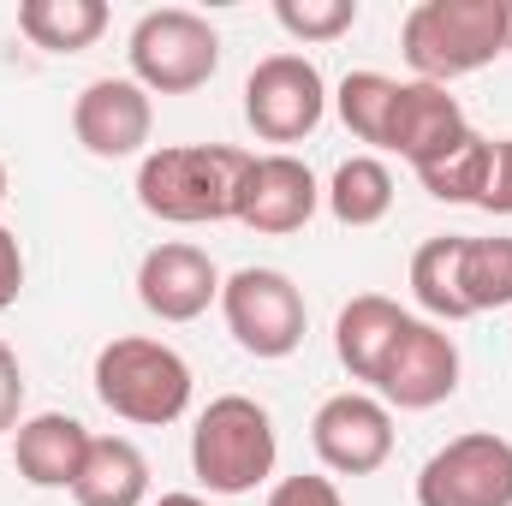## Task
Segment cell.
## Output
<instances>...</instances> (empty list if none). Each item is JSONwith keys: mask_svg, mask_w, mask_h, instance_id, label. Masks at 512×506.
<instances>
[{"mask_svg": "<svg viewBox=\"0 0 512 506\" xmlns=\"http://www.w3.org/2000/svg\"><path fill=\"white\" fill-rule=\"evenodd\" d=\"M18 292H24V245H18V233L0 221V316L18 304Z\"/></svg>", "mask_w": 512, "mask_h": 506, "instance_id": "4316f807", "label": "cell"}, {"mask_svg": "<svg viewBox=\"0 0 512 506\" xmlns=\"http://www.w3.org/2000/svg\"><path fill=\"white\" fill-rule=\"evenodd\" d=\"M137 304L161 322H197L209 304H221V268L215 256L167 239L137 262Z\"/></svg>", "mask_w": 512, "mask_h": 506, "instance_id": "4fadbf2b", "label": "cell"}, {"mask_svg": "<svg viewBox=\"0 0 512 506\" xmlns=\"http://www.w3.org/2000/svg\"><path fill=\"white\" fill-rule=\"evenodd\" d=\"M387 411H435L441 399L459 393V346L441 322H417L405 316L399 340L387 346L382 376H376Z\"/></svg>", "mask_w": 512, "mask_h": 506, "instance_id": "9c48e42d", "label": "cell"}, {"mask_svg": "<svg viewBox=\"0 0 512 506\" xmlns=\"http://www.w3.org/2000/svg\"><path fill=\"white\" fill-rule=\"evenodd\" d=\"M96 399L137 429H161V423H179L191 411V364L167 346V340H149V334H120L96 352Z\"/></svg>", "mask_w": 512, "mask_h": 506, "instance_id": "3957f363", "label": "cell"}, {"mask_svg": "<svg viewBox=\"0 0 512 506\" xmlns=\"http://www.w3.org/2000/svg\"><path fill=\"white\" fill-rule=\"evenodd\" d=\"M6 191H12V185H6V161H0V203H6Z\"/></svg>", "mask_w": 512, "mask_h": 506, "instance_id": "f546056e", "label": "cell"}, {"mask_svg": "<svg viewBox=\"0 0 512 506\" xmlns=\"http://www.w3.org/2000/svg\"><path fill=\"white\" fill-rule=\"evenodd\" d=\"M274 24L298 42H334L358 24V0H274Z\"/></svg>", "mask_w": 512, "mask_h": 506, "instance_id": "cb8c5ba5", "label": "cell"}, {"mask_svg": "<svg viewBox=\"0 0 512 506\" xmlns=\"http://www.w3.org/2000/svg\"><path fill=\"white\" fill-rule=\"evenodd\" d=\"M274 459L280 435L268 405H256L251 393L209 399V411L191 429V471L209 495H256V483L274 477Z\"/></svg>", "mask_w": 512, "mask_h": 506, "instance_id": "277c9868", "label": "cell"}, {"mask_svg": "<svg viewBox=\"0 0 512 506\" xmlns=\"http://www.w3.org/2000/svg\"><path fill=\"white\" fill-rule=\"evenodd\" d=\"M316 209H322V185L298 155H286V149L251 155V173H245L239 209H233L239 227H251L262 239H286V233H304Z\"/></svg>", "mask_w": 512, "mask_h": 506, "instance_id": "8fae6325", "label": "cell"}, {"mask_svg": "<svg viewBox=\"0 0 512 506\" xmlns=\"http://www.w3.org/2000/svg\"><path fill=\"white\" fill-rule=\"evenodd\" d=\"M328 114V84L304 54H268L245 78V120L262 143H304Z\"/></svg>", "mask_w": 512, "mask_h": 506, "instance_id": "ba28073f", "label": "cell"}, {"mask_svg": "<svg viewBox=\"0 0 512 506\" xmlns=\"http://www.w3.org/2000/svg\"><path fill=\"white\" fill-rule=\"evenodd\" d=\"M322 203H328V215L340 227H376V221H387V209H393V173H387V161L382 155H346L334 167Z\"/></svg>", "mask_w": 512, "mask_h": 506, "instance_id": "ffe728a7", "label": "cell"}, {"mask_svg": "<svg viewBox=\"0 0 512 506\" xmlns=\"http://www.w3.org/2000/svg\"><path fill=\"white\" fill-rule=\"evenodd\" d=\"M459 251H465V239L459 233H447V239H429V245H417L411 251V298L423 304V316L429 322H465L471 310H465V292H459Z\"/></svg>", "mask_w": 512, "mask_h": 506, "instance_id": "44dd1931", "label": "cell"}, {"mask_svg": "<svg viewBox=\"0 0 512 506\" xmlns=\"http://www.w3.org/2000/svg\"><path fill=\"white\" fill-rule=\"evenodd\" d=\"M155 131V102L137 78H96L78 90L72 102V137L96 155V161H126L143 155Z\"/></svg>", "mask_w": 512, "mask_h": 506, "instance_id": "7c38bea8", "label": "cell"}, {"mask_svg": "<svg viewBox=\"0 0 512 506\" xmlns=\"http://www.w3.org/2000/svg\"><path fill=\"white\" fill-rule=\"evenodd\" d=\"M155 506H209V501H203V495H161Z\"/></svg>", "mask_w": 512, "mask_h": 506, "instance_id": "f1b7e54d", "label": "cell"}, {"mask_svg": "<svg viewBox=\"0 0 512 506\" xmlns=\"http://www.w3.org/2000/svg\"><path fill=\"white\" fill-rule=\"evenodd\" d=\"M399 328H405V310L382 298V292H358L346 310H340V322H334V352H340V364L352 370V381H370L382 376V358L387 346L399 340Z\"/></svg>", "mask_w": 512, "mask_h": 506, "instance_id": "2e32d148", "label": "cell"}, {"mask_svg": "<svg viewBox=\"0 0 512 506\" xmlns=\"http://www.w3.org/2000/svg\"><path fill=\"white\" fill-rule=\"evenodd\" d=\"M18 30L48 48V54H84L102 42L108 30V6L102 0H24L18 6Z\"/></svg>", "mask_w": 512, "mask_h": 506, "instance_id": "d6986e66", "label": "cell"}, {"mask_svg": "<svg viewBox=\"0 0 512 506\" xmlns=\"http://www.w3.org/2000/svg\"><path fill=\"white\" fill-rule=\"evenodd\" d=\"M489 215H512V137L495 143V173H489V197H483Z\"/></svg>", "mask_w": 512, "mask_h": 506, "instance_id": "83f0119b", "label": "cell"}, {"mask_svg": "<svg viewBox=\"0 0 512 506\" xmlns=\"http://www.w3.org/2000/svg\"><path fill=\"white\" fill-rule=\"evenodd\" d=\"M393 90H399V78H387V72H346V78H340L334 108H340V120H346V131H352L358 143H376V149H382Z\"/></svg>", "mask_w": 512, "mask_h": 506, "instance_id": "603a6c76", "label": "cell"}, {"mask_svg": "<svg viewBox=\"0 0 512 506\" xmlns=\"http://www.w3.org/2000/svg\"><path fill=\"white\" fill-rule=\"evenodd\" d=\"M507 54H512V0H507Z\"/></svg>", "mask_w": 512, "mask_h": 506, "instance_id": "4dcf8cb0", "label": "cell"}, {"mask_svg": "<svg viewBox=\"0 0 512 506\" xmlns=\"http://www.w3.org/2000/svg\"><path fill=\"white\" fill-rule=\"evenodd\" d=\"M459 131H465V108H459V96H453L447 84H423V78H411V84L393 90L382 149L405 155V161L417 167V161H429L435 149H447Z\"/></svg>", "mask_w": 512, "mask_h": 506, "instance_id": "9a60e30c", "label": "cell"}, {"mask_svg": "<svg viewBox=\"0 0 512 506\" xmlns=\"http://www.w3.org/2000/svg\"><path fill=\"white\" fill-rule=\"evenodd\" d=\"M489 173H495V143H489L483 131H471V126L459 131L447 149H435L429 161H417L423 191L441 197V203H477V209H483Z\"/></svg>", "mask_w": 512, "mask_h": 506, "instance_id": "ac0fdd59", "label": "cell"}, {"mask_svg": "<svg viewBox=\"0 0 512 506\" xmlns=\"http://www.w3.org/2000/svg\"><path fill=\"white\" fill-rule=\"evenodd\" d=\"M245 173H251V149H233V143H167V149L143 155L137 203L155 221H173V227L233 221Z\"/></svg>", "mask_w": 512, "mask_h": 506, "instance_id": "6da1fadb", "label": "cell"}, {"mask_svg": "<svg viewBox=\"0 0 512 506\" xmlns=\"http://www.w3.org/2000/svg\"><path fill=\"white\" fill-rule=\"evenodd\" d=\"M78 506H143L149 501V459L137 453V441L126 435H96L84 477L72 483Z\"/></svg>", "mask_w": 512, "mask_h": 506, "instance_id": "e0dca14e", "label": "cell"}, {"mask_svg": "<svg viewBox=\"0 0 512 506\" xmlns=\"http://www.w3.org/2000/svg\"><path fill=\"white\" fill-rule=\"evenodd\" d=\"M459 292L465 310H507L512 304V239H465L459 251Z\"/></svg>", "mask_w": 512, "mask_h": 506, "instance_id": "7402d4cb", "label": "cell"}, {"mask_svg": "<svg viewBox=\"0 0 512 506\" xmlns=\"http://www.w3.org/2000/svg\"><path fill=\"white\" fill-rule=\"evenodd\" d=\"M417 506H512V441L471 429L435 447L417 471Z\"/></svg>", "mask_w": 512, "mask_h": 506, "instance_id": "52a82bcc", "label": "cell"}, {"mask_svg": "<svg viewBox=\"0 0 512 506\" xmlns=\"http://www.w3.org/2000/svg\"><path fill=\"white\" fill-rule=\"evenodd\" d=\"M310 447L334 477H370L393 459V411L376 393H334L310 417Z\"/></svg>", "mask_w": 512, "mask_h": 506, "instance_id": "30bf717a", "label": "cell"}, {"mask_svg": "<svg viewBox=\"0 0 512 506\" xmlns=\"http://www.w3.org/2000/svg\"><path fill=\"white\" fill-rule=\"evenodd\" d=\"M399 54L423 84H453L507 54V0H417L399 24Z\"/></svg>", "mask_w": 512, "mask_h": 506, "instance_id": "7a4b0ae2", "label": "cell"}, {"mask_svg": "<svg viewBox=\"0 0 512 506\" xmlns=\"http://www.w3.org/2000/svg\"><path fill=\"white\" fill-rule=\"evenodd\" d=\"M90 429L66 411H36L18 423L12 435V465L30 489H72L84 477V459H90Z\"/></svg>", "mask_w": 512, "mask_h": 506, "instance_id": "5bb4252c", "label": "cell"}, {"mask_svg": "<svg viewBox=\"0 0 512 506\" xmlns=\"http://www.w3.org/2000/svg\"><path fill=\"white\" fill-rule=\"evenodd\" d=\"M268 506H346V495L334 489V477L298 471V477H280V483L268 489Z\"/></svg>", "mask_w": 512, "mask_h": 506, "instance_id": "d4e9b609", "label": "cell"}, {"mask_svg": "<svg viewBox=\"0 0 512 506\" xmlns=\"http://www.w3.org/2000/svg\"><path fill=\"white\" fill-rule=\"evenodd\" d=\"M126 60L149 96H191L221 72V36L191 6H155L131 24Z\"/></svg>", "mask_w": 512, "mask_h": 506, "instance_id": "5b68a950", "label": "cell"}, {"mask_svg": "<svg viewBox=\"0 0 512 506\" xmlns=\"http://www.w3.org/2000/svg\"><path fill=\"white\" fill-rule=\"evenodd\" d=\"M221 316H227V334L251 358H292L304 346V328H310L304 292L280 268H239V274H227L221 280Z\"/></svg>", "mask_w": 512, "mask_h": 506, "instance_id": "8992f818", "label": "cell"}, {"mask_svg": "<svg viewBox=\"0 0 512 506\" xmlns=\"http://www.w3.org/2000/svg\"><path fill=\"white\" fill-rule=\"evenodd\" d=\"M18 423H24V370L0 340V435H18Z\"/></svg>", "mask_w": 512, "mask_h": 506, "instance_id": "484cf974", "label": "cell"}]
</instances>
